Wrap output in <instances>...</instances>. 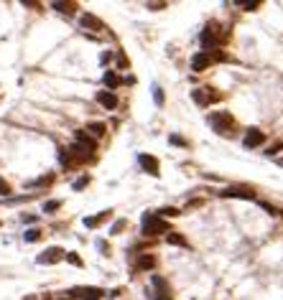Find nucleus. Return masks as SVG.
Here are the masks:
<instances>
[{
  "label": "nucleus",
  "mask_w": 283,
  "mask_h": 300,
  "mask_svg": "<svg viewBox=\"0 0 283 300\" xmlns=\"http://www.w3.org/2000/svg\"><path fill=\"white\" fill-rule=\"evenodd\" d=\"M141 229L145 237H156V234H163V232H171L166 219H161L158 214H143L141 219Z\"/></svg>",
  "instance_id": "f257e3e1"
},
{
  "label": "nucleus",
  "mask_w": 283,
  "mask_h": 300,
  "mask_svg": "<svg viewBox=\"0 0 283 300\" xmlns=\"http://www.w3.org/2000/svg\"><path fill=\"white\" fill-rule=\"evenodd\" d=\"M210 125L217 135H232L235 117L230 112H210Z\"/></svg>",
  "instance_id": "f03ea898"
},
{
  "label": "nucleus",
  "mask_w": 283,
  "mask_h": 300,
  "mask_svg": "<svg viewBox=\"0 0 283 300\" xmlns=\"http://www.w3.org/2000/svg\"><path fill=\"white\" fill-rule=\"evenodd\" d=\"M191 99H194L199 107H210V104L222 102V94L212 87H199V89H191Z\"/></svg>",
  "instance_id": "7ed1b4c3"
},
{
  "label": "nucleus",
  "mask_w": 283,
  "mask_h": 300,
  "mask_svg": "<svg viewBox=\"0 0 283 300\" xmlns=\"http://www.w3.org/2000/svg\"><path fill=\"white\" fill-rule=\"evenodd\" d=\"M69 293H71V298H77V300H102V295H105V290L95 288V285H87V288H74Z\"/></svg>",
  "instance_id": "20e7f679"
},
{
  "label": "nucleus",
  "mask_w": 283,
  "mask_h": 300,
  "mask_svg": "<svg viewBox=\"0 0 283 300\" xmlns=\"http://www.w3.org/2000/svg\"><path fill=\"white\" fill-rule=\"evenodd\" d=\"M64 254H67V252H64L62 247H49L46 252H41V254H38L36 262H38V265H56V262H62V260H64Z\"/></svg>",
  "instance_id": "39448f33"
},
{
  "label": "nucleus",
  "mask_w": 283,
  "mask_h": 300,
  "mask_svg": "<svg viewBox=\"0 0 283 300\" xmlns=\"http://www.w3.org/2000/svg\"><path fill=\"white\" fill-rule=\"evenodd\" d=\"M151 285L156 288V293H153L156 300H171V288H169V282L163 280L161 275H151Z\"/></svg>",
  "instance_id": "423d86ee"
},
{
  "label": "nucleus",
  "mask_w": 283,
  "mask_h": 300,
  "mask_svg": "<svg viewBox=\"0 0 283 300\" xmlns=\"http://www.w3.org/2000/svg\"><path fill=\"white\" fill-rule=\"evenodd\" d=\"M263 143H265V132H263V130L250 127V130L245 132V140H243V145H245V148H260Z\"/></svg>",
  "instance_id": "0eeeda50"
},
{
  "label": "nucleus",
  "mask_w": 283,
  "mask_h": 300,
  "mask_svg": "<svg viewBox=\"0 0 283 300\" xmlns=\"http://www.w3.org/2000/svg\"><path fill=\"white\" fill-rule=\"evenodd\" d=\"M219 196H225V199H245V201H252V199H255V191H252V188H225V191H219Z\"/></svg>",
  "instance_id": "6e6552de"
},
{
  "label": "nucleus",
  "mask_w": 283,
  "mask_h": 300,
  "mask_svg": "<svg viewBox=\"0 0 283 300\" xmlns=\"http://www.w3.org/2000/svg\"><path fill=\"white\" fill-rule=\"evenodd\" d=\"M212 64H214V56L204 54V51L194 54V59H191V69H194V71H204V69H210Z\"/></svg>",
  "instance_id": "1a4fd4ad"
},
{
  "label": "nucleus",
  "mask_w": 283,
  "mask_h": 300,
  "mask_svg": "<svg viewBox=\"0 0 283 300\" xmlns=\"http://www.w3.org/2000/svg\"><path fill=\"white\" fill-rule=\"evenodd\" d=\"M138 163H141V168H143L148 176H158V173H161V171H158V160H156L153 155L141 153V155H138Z\"/></svg>",
  "instance_id": "9d476101"
},
{
  "label": "nucleus",
  "mask_w": 283,
  "mask_h": 300,
  "mask_svg": "<svg viewBox=\"0 0 283 300\" xmlns=\"http://www.w3.org/2000/svg\"><path fill=\"white\" fill-rule=\"evenodd\" d=\"M79 26L82 28H87V31H102V28H105V23H102L97 16H92V13H82V18H79Z\"/></svg>",
  "instance_id": "9b49d317"
},
{
  "label": "nucleus",
  "mask_w": 283,
  "mask_h": 300,
  "mask_svg": "<svg viewBox=\"0 0 283 300\" xmlns=\"http://www.w3.org/2000/svg\"><path fill=\"white\" fill-rule=\"evenodd\" d=\"M74 140H77V145H82L84 150H89V153H92V150H97V140L92 138V135H89L87 130H77V135H74Z\"/></svg>",
  "instance_id": "f8f14e48"
},
{
  "label": "nucleus",
  "mask_w": 283,
  "mask_h": 300,
  "mask_svg": "<svg viewBox=\"0 0 283 300\" xmlns=\"http://www.w3.org/2000/svg\"><path fill=\"white\" fill-rule=\"evenodd\" d=\"M97 102H100L105 110H115V107H117V97H115L112 92H97Z\"/></svg>",
  "instance_id": "ddd939ff"
},
{
  "label": "nucleus",
  "mask_w": 283,
  "mask_h": 300,
  "mask_svg": "<svg viewBox=\"0 0 283 300\" xmlns=\"http://www.w3.org/2000/svg\"><path fill=\"white\" fill-rule=\"evenodd\" d=\"M102 82H105V87H107V92H110V89H117V87L123 84V79L117 77V74H115L112 69H107L105 74H102Z\"/></svg>",
  "instance_id": "4468645a"
},
{
  "label": "nucleus",
  "mask_w": 283,
  "mask_h": 300,
  "mask_svg": "<svg viewBox=\"0 0 283 300\" xmlns=\"http://www.w3.org/2000/svg\"><path fill=\"white\" fill-rule=\"evenodd\" d=\"M105 219H110V211H102V214H97V216H87V219H84V227H87V229H95V227H100Z\"/></svg>",
  "instance_id": "2eb2a0df"
},
{
  "label": "nucleus",
  "mask_w": 283,
  "mask_h": 300,
  "mask_svg": "<svg viewBox=\"0 0 283 300\" xmlns=\"http://www.w3.org/2000/svg\"><path fill=\"white\" fill-rule=\"evenodd\" d=\"M136 267L138 270H153L156 267V257H153V254H141L138 262H136Z\"/></svg>",
  "instance_id": "dca6fc26"
},
{
  "label": "nucleus",
  "mask_w": 283,
  "mask_h": 300,
  "mask_svg": "<svg viewBox=\"0 0 283 300\" xmlns=\"http://www.w3.org/2000/svg\"><path fill=\"white\" fill-rule=\"evenodd\" d=\"M166 242H169V244H174V247H189L186 237H181L178 232H169V234H166Z\"/></svg>",
  "instance_id": "f3484780"
},
{
  "label": "nucleus",
  "mask_w": 283,
  "mask_h": 300,
  "mask_svg": "<svg viewBox=\"0 0 283 300\" xmlns=\"http://www.w3.org/2000/svg\"><path fill=\"white\" fill-rule=\"evenodd\" d=\"M87 132H89V135H92V138L97 140V138H102V135L107 132V127L102 125V122H89V125H87Z\"/></svg>",
  "instance_id": "a211bd4d"
},
{
  "label": "nucleus",
  "mask_w": 283,
  "mask_h": 300,
  "mask_svg": "<svg viewBox=\"0 0 283 300\" xmlns=\"http://www.w3.org/2000/svg\"><path fill=\"white\" fill-rule=\"evenodd\" d=\"M51 8H54L56 13H67V16L77 13V3H51Z\"/></svg>",
  "instance_id": "6ab92c4d"
},
{
  "label": "nucleus",
  "mask_w": 283,
  "mask_h": 300,
  "mask_svg": "<svg viewBox=\"0 0 283 300\" xmlns=\"http://www.w3.org/2000/svg\"><path fill=\"white\" fill-rule=\"evenodd\" d=\"M54 183V173H49V176H41V178H36V181H31V183H28V188H38V186H51Z\"/></svg>",
  "instance_id": "aec40b11"
},
{
  "label": "nucleus",
  "mask_w": 283,
  "mask_h": 300,
  "mask_svg": "<svg viewBox=\"0 0 283 300\" xmlns=\"http://www.w3.org/2000/svg\"><path fill=\"white\" fill-rule=\"evenodd\" d=\"M56 209H62V201H59V199H51V201L43 204V211H46V214H54Z\"/></svg>",
  "instance_id": "412c9836"
},
{
  "label": "nucleus",
  "mask_w": 283,
  "mask_h": 300,
  "mask_svg": "<svg viewBox=\"0 0 283 300\" xmlns=\"http://www.w3.org/2000/svg\"><path fill=\"white\" fill-rule=\"evenodd\" d=\"M89 186V176H82V178H77V181H74V191H82V188H87Z\"/></svg>",
  "instance_id": "4be33fe9"
},
{
  "label": "nucleus",
  "mask_w": 283,
  "mask_h": 300,
  "mask_svg": "<svg viewBox=\"0 0 283 300\" xmlns=\"http://www.w3.org/2000/svg\"><path fill=\"white\" fill-rule=\"evenodd\" d=\"M158 216L163 219V216H178V209H174V206H163L161 211H158Z\"/></svg>",
  "instance_id": "5701e85b"
},
{
  "label": "nucleus",
  "mask_w": 283,
  "mask_h": 300,
  "mask_svg": "<svg viewBox=\"0 0 283 300\" xmlns=\"http://www.w3.org/2000/svg\"><path fill=\"white\" fill-rule=\"evenodd\" d=\"M23 237H26V242H38V239H41V232H38V229H28Z\"/></svg>",
  "instance_id": "b1692460"
},
{
  "label": "nucleus",
  "mask_w": 283,
  "mask_h": 300,
  "mask_svg": "<svg viewBox=\"0 0 283 300\" xmlns=\"http://www.w3.org/2000/svg\"><path fill=\"white\" fill-rule=\"evenodd\" d=\"M64 257H67V260H69L71 265H77V267H82V257H79V254H74V252H67Z\"/></svg>",
  "instance_id": "393cba45"
},
{
  "label": "nucleus",
  "mask_w": 283,
  "mask_h": 300,
  "mask_svg": "<svg viewBox=\"0 0 283 300\" xmlns=\"http://www.w3.org/2000/svg\"><path fill=\"white\" fill-rule=\"evenodd\" d=\"M0 196H10V186L5 178H0Z\"/></svg>",
  "instance_id": "a878e982"
},
{
  "label": "nucleus",
  "mask_w": 283,
  "mask_h": 300,
  "mask_svg": "<svg viewBox=\"0 0 283 300\" xmlns=\"http://www.w3.org/2000/svg\"><path fill=\"white\" fill-rule=\"evenodd\" d=\"M115 59H117V66H120V69H128V59H125V54H123V51H117V56H115Z\"/></svg>",
  "instance_id": "bb28decb"
},
{
  "label": "nucleus",
  "mask_w": 283,
  "mask_h": 300,
  "mask_svg": "<svg viewBox=\"0 0 283 300\" xmlns=\"http://www.w3.org/2000/svg\"><path fill=\"white\" fill-rule=\"evenodd\" d=\"M125 224H128L125 219H120V221H115V224H112V234H120V232L125 229Z\"/></svg>",
  "instance_id": "cd10ccee"
},
{
  "label": "nucleus",
  "mask_w": 283,
  "mask_h": 300,
  "mask_svg": "<svg viewBox=\"0 0 283 300\" xmlns=\"http://www.w3.org/2000/svg\"><path fill=\"white\" fill-rule=\"evenodd\" d=\"M243 10H255V8H260V0H255V3H237Z\"/></svg>",
  "instance_id": "c85d7f7f"
},
{
  "label": "nucleus",
  "mask_w": 283,
  "mask_h": 300,
  "mask_svg": "<svg viewBox=\"0 0 283 300\" xmlns=\"http://www.w3.org/2000/svg\"><path fill=\"white\" fill-rule=\"evenodd\" d=\"M169 143H174V145H181V148H186V145H189L184 138H178V135H171V138H169Z\"/></svg>",
  "instance_id": "c756f323"
},
{
  "label": "nucleus",
  "mask_w": 283,
  "mask_h": 300,
  "mask_svg": "<svg viewBox=\"0 0 283 300\" xmlns=\"http://www.w3.org/2000/svg\"><path fill=\"white\" fill-rule=\"evenodd\" d=\"M153 99H156V104H163V92H161V87H153Z\"/></svg>",
  "instance_id": "7c9ffc66"
},
{
  "label": "nucleus",
  "mask_w": 283,
  "mask_h": 300,
  "mask_svg": "<svg viewBox=\"0 0 283 300\" xmlns=\"http://www.w3.org/2000/svg\"><path fill=\"white\" fill-rule=\"evenodd\" d=\"M260 206H263L271 216H276V214H278V209H276V206H271V204H265V201H260Z\"/></svg>",
  "instance_id": "2f4dec72"
},
{
  "label": "nucleus",
  "mask_w": 283,
  "mask_h": 300,
  "mask_svg": "<svg viewBox=\"0 0 283 300\" xmlns=\"http://www.w3.org/2000/svg\"><path fill=\"white\" fill-rule=\"evenodd\" d=\"M148 8H151V10H161V8H166V3H148Z\"/></svg>",
  "instance_id": "473e14b6"
},
{
  "label": "nucleus",
  "mask_w": 283,
  "mask_h": 300,
  "mask_svg": "<svg viewBox=\"0 0 283 300\" xmlns=\"http://www.w3.org/2000/svg\"><path fill=\"white\" fill-rule=\"evenodd\" d=\"M23 300H38V298H36V295H26Z\"/></svg>",
  "instance_id": "72a5a7b5"
}]
</instances>
